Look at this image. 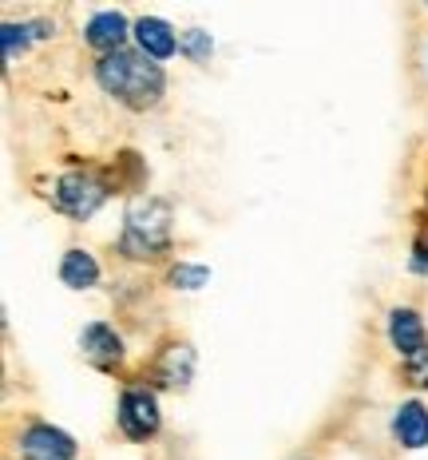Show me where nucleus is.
<instances>
[{"label": "nucleus", "mask_w": 428, "mask_h": 460, "mask_svg": "<svg viewBox=\"0 0 428 460\" xmlns=\"http://www.w3.org/2000/svg\"><path fill=\"white\" fill-rule=\"evenodd\" d=\"M95 80H100V88L108 95H116L123 108H135V111L155 108L167 88V75L159 64H151L147 56L123 52V48L95 64Z\"/></svg>", "instance_id": "f257e3e1"}, {"label": "nucleus", "mask_w": 428, "mask_h": 460, "mask_svg": "<svg viewBox=\"0 0 428 460\" xmlns=\"http://www.w3.org/2000/svg\"><path fill=\"white\" fill-rule=\"evenodd\" d=\"M167 246H170V207L163 199L139 195L127 207V218H123L119 251L143 262V258H159Z\"/></svg>", "instance_id": "f03ea898"}, {"label": "nucleus", "mask_w": 428, "mask_h": 460, "mask_svg": "<svg viewBox=\"0 0 428 460\" xmlns=\"http://www.w3.org/2000/svg\"><path fill=\"white\" fill-rule=\"evenodd\" d=\"M103 199H108V183L95 179L92 171H68V175H60L52 187V203L68 218H80V223L103 207Z\"/></svg>", "instance_id": "7ed1b4c3"}, {"label": "nucleus", "mask_w": 428, "mask_h": 460, "mask_svg": "<svg viewBox=\"0 0 428 460\" xmlns=\"http://www.w3.org/2000/svg\"><path fill=\"white\" fill-rule=\"evenodd\" d=\"M119 429L131 440H147L159 433V401L151 389H127L119 397Z\"/></svg>", "instance_id": "20e7f679"}, {"label": "nucleus", "mask_w": 428, "mask_h": 460, "mask_svg": "<svg viewBox=\"0 0 428 460\" xmlns=\"http://www.w3.org/2000/svg\"><path fill=\"white\" fill-rule=\"evenodd\" d=\"M21 453H24V460H72L75 456V440L64 433V429L36 420V425L24 429Z\"/></svg>", "instance_id": "39448f33"}, {"label": "nucleus", "mask_w": 428, "mask_h": 460, "mask_svg": "<svg viewBox=\"0 0 428 460\" xmlns=\"http://www.w3.org/2000/svg\"><path fill=\"white\" fill-rule=\"evenodd\" d=\"M80 345H83V353H88V361H95L100 369L119 366V358H123V338L111 330V325H103V322L83 325Z\"/></svg>", "instance_id": "423d86ee"}, {"label": "nucleus", "mask_w": 428, "mask_h": 460, "mask_svg": "<svg viewBox=\"0 0 428 460\" xmlns=\"http://www.w3.org/2000/svg\"><path fill=\"white\" fill-rule=\"evenodd\" d=\"M135 40H139V52L147 56V60H167V56H175V32H170L167 21H159V16H143L135 21Z\"/></svg>", "instance_id": "0eeeda50"}, {"label": "nucleus", "mask_w": 428, "mask_h": 460, "mask_svg": "<svg viewBox=\"0 0 428 460\" xmlns=\"http://www.w3.org/2000/svg\"><path fill=\"white\" fill-rule=\"evenodd\" d=\"M389 341L401 358H416L424 349V325L413 310H393L389 314Z\"/></svg>", "instance_id": "6e6552de"}, {"label": "nucleus", "mask_w": 428, "mask_h": 460, "mask_svg": "<svg viewBox=\"0 0 428 460\" xmlns=\"http://www.w3.org/2000/svg\"><path fill=\"white\" fill-rule=\"evenodd\" d=\"M393 437L405 448H424L428 445V409L421 401H405L393 417Z\"/></svg>", "instance_id": "1a4fd4ad"}, {"label": "nucleus", "mask_w": 428, "mask_h": 460, "mask_svg": "<svg viewBox=\"0 0 428 460\" xmlns=\"http://www.w3.org/2000/svg\"><path fill=\"white\" fill-rule=\"evenodd\" d=\"M83 36H88L92 48H100L103 56L119 52L123 36H127V21H123V13H95L88 28H83Z\"/></svg>", "instance_id": "9d476101"}, {"label": "nucleus", "mask_w": 428, "mask_h": 460, "mask_svg": "<svg viewBox=\"0 0 428 460\" xmlns=\"http://www.w3.org/2000/svg\"><path fill=\"white\" fill-rule=\"evenodd\" d=\"M190 373H195V353H190V345H170L155 366V381L159 385H170V389H183L190 381Z\"/></svg>", "instance_id": "9b49d317"}, {"label": "nucleus", "mask_w": 428, "mask_h": 460, "mask_svg": "<svg viewBox=\"0 0 428 460\" xmlns=\"http://www.w3.org/2000/svg\"><path fill=\"white\" fill-rule=\"evenodd\" d=\"M60 278L72 290H88V286H95V278H100V266H95V258L88 251H68L60 262Z\"/></svg>", "instance_id": "f8f14e48"}, {"label": "nucleus", "mask_w": 428, "mask_h": 460, "mask_svg": "<svg viewBox=\"0 0 428 460\" xmlns=\"http://www.w3.org/2000/svg\"><path fill=\"white\" fill-rule=\"evenodd\" d=\"M211 282V270L206 266H190V262H179L175 270H170V286L175 290H198V286Z\"/></svg>", "instance_id": "ddd939ff"}, {"label": "nucleus", "mask_w": 428, "mask_h": 460, "mask_svg": "<svg viewBox=\"0 0 428 460\" xmlns=\"http://www.w3.org/2000/svg\"><path fill=\"white\" fill-rule=\"evenodd\" d=\"M179 48H183V52L190 56V60H206V56H211V36L203 32V28H190V32L183 36V40H179Z\"/></svg>", "instance_id": "4468645a"}, {"label": "nucleus", "mask_w": 428, "mask_h": 460, "mask_svg": "<svg viewBox=\"0 0 428 460\" xmlns=\"http://www.w3.org/2000/svg\"><path fill=\"white\" fill-rule=\"evenodd\" d=\"M28 32H32V24H4V32H0V40H4V60H13L16 48H28Z\"/></svg>", "instance_id": "2eb2a0df"}, {"label": "nucleus", "mask_w": 428, "mask_h": 460, "mask_svg": "<svg viewBox=\"0 0 428 460\" xmlns=\"http://www.w3.org/2000/svg\"><path fill=\"white\" fill-rule=\"evenodd\" d=\"M408 381H413V385H428V345L416 358H408Z\"/></svg>", "instance_id": "dca6fc26"}]
</instances>
